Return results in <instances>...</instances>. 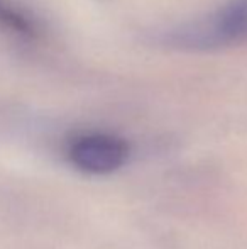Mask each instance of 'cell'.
<instances>
[{"instance_id": "6da1fadb", "label": "cell", "mask_w": 247, "mask_h": 249, "mask_svg": "<svg viewBox=\"0 0 247 249\" xmlns=\"http://www.w3.org/2000/svg\"><path fill=\"white\" fill-rule=\"evenodd\" d=\"M173 39L185 48H224L247 44V0H231L201 22L180 31Z\"/></svg>"}, {"instance_id": "7a4b0ae2", "label": "cell", "mask_w": 247, "mask_h": 249, "mask_svg": "<svg viewBox=\"0 0 247 249\" xmlns=\"http://www.w3.org/2000/svg\"><path fill=\"white\" fill-rule=\"evenodd\" d=\"M127 141L110 132H83L69 139L66 156L76 170L90 175H109L129 160Z\"/></svg>"}, {"instance_id": "3957f363", "label": "cell", "mask_w": 247, "mask_h": 249, "mask_svg": "<svg viewBox=\"0 0 247 249\" xmlns=\"http://www.w3.org/2000/svg\"><path fill=\"white\" fill-rule=\"evenodd\" d=\"M0 27L20 39L31 41L37 37L36 24L26 16V12L14 7L9 0H0Z\"/></svg>"}]
</instances>
